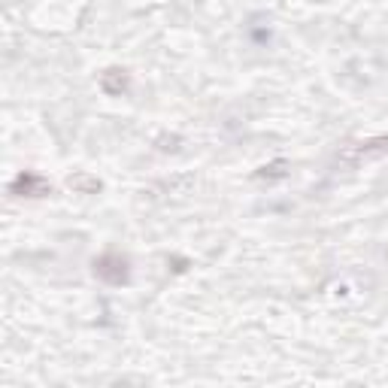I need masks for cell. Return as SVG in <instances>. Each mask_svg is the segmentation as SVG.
<instances>
[{
    "label": "cell",
    "mask_w": 388,
    "mask_h": 388,
    "mask_svg": "<svg viewBox=\"0 0 388 388\" xmlns=\"http://www.w3.org/2000/svg\"><path fill=\"white\" fill-rule=\"evenodd\" d=\"M94 276L110 282V285H125L128 276H130V261L119 252H107L94 261Z\"/></svg>",
    "instance_id": "obj_1"
},
{
    "label": "cell",
    "mask_w": 388,
    "mask_h": 388,
    "mask_svg": "<svg viewBox=\"0 0 388 388\" xmlns=\"http://www.w3.org/2000/svg\"><path fill=\"white\" fill-rule=\"evenodd\" d=\"M37 185H43L40 179H37V176H19V182H15V191H33V188H37ZM31 197H33V194H31Z\"/></svg>",
    "instance_id": "obj_2"
}]
</instances>
